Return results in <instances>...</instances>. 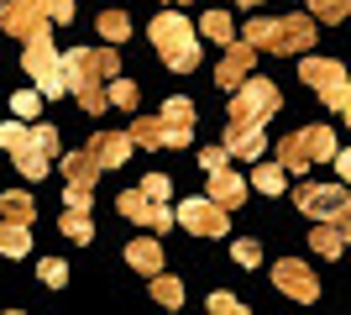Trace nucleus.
<instances>
[{
  "mask_svg": "<svg viewBox=\"0 0 351 315\" xmlns=\"http://www.w3.org/2000/svg\"><path fill=\"white\" fill-rule=\"evenodd\" d=\"M21 69L32 74V84H37V95H43V100L69 95V79H63V53L53 47V32H37V37H27V43H21Z\"/></svg>",
  "mask_w": 351,
  "mask_h": 315,
  "instance_id": "obj_4",
  "label": "nucleus"
},
{
  "mask_svg": "<svg viewBox=\"0 0 351 315\" xmlns=\"http://www.w3.org/2000/svg\"><path fill=\"white\" fill-rule=\"evenodd\" d=\"M0 27L11 32L16 43H27V37H37V32H53L47 0H5V5H0Z\"/></svg>",
  "mask_w": 351,
  "mask_h": 315,
  "instance_id": "obj_12",
  "label": "nucleus"
},
{
  "mask_svg": "<svg viewBox=\"0 0 351 315\" xmlns=\"http://www.w3.org/2000/svg\"><path fill=\"white\" fill-rule=\"evenodd\" d=\"M0 148L11 152V163L21 168V174H27L32 184L43 179V174H47V163H53V158H47V152L37 148L32 126H21V121H5V126H0Z\"/></svg>",
  "mask_w": 351,
  "mask_h": 315,
  "instance_id": "obj_9",
  "label": "nucleus"
},
{
  "mask_svg": "<svg viewBox=\"0 0 351 315\" xmlns=\"http://www.w3.org/2000/svg\"><path fill=\"white\" fill-rule=\"evenodd\" d=\"M152 300H158V305H168V310H178V305H184V284H178V279H173V273H152Z\"/></svg>",
  "mask_w": 351,
  "mask_h": 315,
  "instance_id": "obj_25",
  "label": "nucleus"
},
{
  "mask_svg": "<svg viewBox=\"0 0 351 315\" xmlns=\"http://www.w3.org/2000/svg\"><path fill=\"white\" fill-rule=\"evenodd\" d=\"M105 105H116V110H136V84L132 79H105Z\"/></svg>",
  "mask_w": 351,
  "mask_h": 315,
  "instance_id": "obj_27",
  "label": "nucleus"
},
{
  "mask_svg": "<svg viewBox=\"0 0 351 315\" xmlns=\"http://www.w3.org/2000/svg\"><path fill=\"white\" fill-rule=\"evenodd\" d=\"M37 273H43L47 289H63V284H69V268H63L58 257H43V263H37Z\"/></svg>",
  "mask_w": 351,
  "mask_h": 315,
  "instance_id": "obj_33",
  "label": "nucleus"
},
{
  "mask_svg": "<svg viewBox=\"0 0 351 315\" xmlns=\"http://www.w3.org/2000/svg\"><path fill=\"white\" fill-rule=\"evenodd\" d=\"M132 148H136V142L126 132H95V137H89V152H95V163H100V168H121L126 158H132Z\"/></svg>",
  "mask_w": 351,
  "mask_h": 315,
  "instance_id": "obj_17",
  "label": "nucleus"
},
{
  "mask_svg": "<svg viewBox=\"0 0 351 315\" xmlns=\"http://www.w3.org/2000/svg\"><path fill=\"white\" fill-rule=\"evenodd\" d=\"M341 116H346V126H351V105H346V110H341Z\"/></svg>",
  "mask_w": 351,
  "mask_h": 315,
  "instance_id": "obj_43",
  "label": "nucleus"
},
{
  "mask_svg": "<svg viewBox=\"0 0 351 315\" xmlns=\"http://www.w3.org/2000/svg\"><path fill=\"white\" fill-rule=\"evenodd\" d=\"M0 215H5V221L32 226V221H37V200H32L27 189H5V195H0Z\"/></svg>",
  "mask_w": 351,
  "mask_h": 315,
  "instance_id": "obj_20",
  "label": "nucleus"
},
{
  "mask_svg": "<svg viewBox=\"0 0 351 315\" xmlns=\"http://www.w3.org/2000/svg\"><path fill=\"white\" fill-rule=\"evenodd\" d=\"M257 53H309L315 47V16H263L241 32Z\"/></svg>",
  "mask_w": 351,
  "mask_h": 315,
  "instance_id": "obj_2",
  "label": "nucleus"
},
{
  "mask_svg": "<svg viewBox=\"0 0 351 315\" xmlns=\"http://www.w3.org/2000/svg\"><path fill=\"white\" fill-rule=\"evenodd\" d=\"M293 205L315 221H341V215H351V184H299Z\"/></svg>",
  "mask_w": 351,
  "mask_h": 315,
  "instance_id": "obj_8",
  "label": "nucleus"
},
{
  "mask_svg": "<svg viewBox=\"0 0 351 315\" xmlns=\"http://www.w3.org/2000/svg\"><path fill=\"white\" fill-rule=\"evenodd\" d=\"M231 5H263V0H231Z\"/></svg>",
  "mask_w": 351,
  "mask_h": 315,
  "instance_id": "obj_42",
  "label": "nucleus"
},
{
  "mask_svg": "<svg viewBox=\"0 0 351 315\" xmlns=\"http://www.w3.org/2000/svg\"><path fill=\"white\" fill-rule=\"evenodd\" d=\"M47 21H53V27L73 21V0H47Z\"/></svg>",
  "mask_w": 351,
  "mask_h": 315,
  "instance_id": "obj_39",
  "label": "nucleus"
},
{
  "mask_svg": "<svg viewBox=\"0 0 351 315\" xmlns=\"http://www.w3.org/2000/svg\"><path fill=\"white\" fill-rule=\"evenodd\" d=\"M63 179H69V189H63L69 210H89V205H95V179H100L95 152H89V148H73L69 158H63Z\"/></svg>",
  "mask_w": 351,
  "mask_h": 315,
  "instance_id": "obj_10",
  "label": "nucleus"
},
{
  "mask_svg": "<svg viewBox=\"0 0 351 315\" xmlns=\"http://www.w3.org/2000/svg\"><path fill=\"white\" fill-rule=\"evenodd\" d=\"M142 189H147L152 200H168V195H173V179H168V174H147Z\"/></svg>",
  "mask_w": 351,
  "mask_h": 315,
  "instance_id": "obj_35",
  "label": "nucleus"
},
{
  "mask_svg": "<svg viewBox=\"0 0 351 315\" xmlns=\"http://www.w3.org/2000/svg\"><path fill=\"white\" fill-rule=\"evenodd\" d=\"M283 105V90L273 79H241L236 84V100H231V126H267V121L278 116Z\"/></svg>",
  "mask_w": 351,
  "mask_h": 315,
  "instance_id": "obj_6",
  "label": "nucleus"
},
{
  "mask_svg": "<svg viewBox=\"0 0 351 315\" xmlns=\"http://www.w3.org/2000/svg\"><path fill=\"white\" fill-rule=\"evenodd\" d=\"M231 257H236V263H241V268H257V263H263V247H257V242H252V237H241V242H236V247H231Z\"/></svg>",
  "mask_w": 351,
  "mask_h": 315,
  "instance_id": "obj_34",
  "label": "nucleus"
},
{
  "mask_svg": "<svg viewBox=\"0 0 351 315\" xmlns=\"http://www.w3.org/2000/svg\"><path fill=\"white\" fill-rule=\"evenodd\" d=\"M309 11H315V21L330 27V21H346L351 16V0H309Z\"/></svg>",
  "mask_w": 351,
  "mask_h": 315,
  "instance_id": "obj_31",
  "label": "nucleus"
},
{
  "mask_svg": "<svg viewBox=\"0 0 351 315\" xmlns=\"http://www.w3.org/2000/svg\"><path fill=\"white\" fill-rule=\"evenodd\" d=\"M199 163H205V174H210V168H220V163H231V148H226V142H215V148H199Z\"/></svg>",
  "mask_w": 351,
  "mask_h": 315,
  "instance_id": "obj_36",
  "label": "nucleus"
},
{
  "mask_svg": "<svg viewBox=\"0 0 351 315\" xmlns=\"http://www.w3.org/2000/svg\"><path fill=\"white\" fill-rule=\"evenodd\" d=\"M116 69H121L116 47H73V53H63V79H69L73 100L84 105L89 116L110 110L105 105V79H116Z\"/></svg>",
  "mask_w": 351,
  "mask_h": 315,
  "instance_id": "obj_1",
  "label": "nucleus"
},
{
  "mask_svg": "<svg viewBox=\"0 0 351 315\" xmlns=\"http://www.w3.org/2000/svg\"><path fill=\"white\" fill-rule=\"evenodd\" d=\"M247 189H252V184L241 179V174H231V163L210 168V200H215V205L236 210V205H241V200H247Z\"/></svg>",
  "mask_w": 351,
  "mask_h": 315,
  "instance_id": "obj_18",
  "label": "nucleus"
},
{
  "mask_svg": "<svg viewBox=\"0 0 351 315\" xmlns=\"http://www.w3.org/2000/svg\"><path fill=\"white\" fill-rule=\"evenodd\" d=\"M152 47H158V58L173 69V74H194L199 69V32H194L189 16L178 11H162L152 21Z\"/></svg>",
  "mask_w": 351,
  "mask_h": 315,
  "instance_id": "obj_3",
  "label": "nucleus"
},
{
  "mask_svg": "<svg viewBox=\"0 0 351 315\" xmlns=\"http://www.w3.org/2000/svg\"><path fill=\"white\" fill-rule=\"evenodd\" d=\"M299 74H304V84L315 95H320L330 110H346L351 105V79H346V63L336 58H315V53H304V63H299Z\"/></svg>",
  "mask_w": 351,
  "mask_h": 315,
  "instance_id": "obj_7",
  "label": "nucleus"
},
{
  "mask_svg": "<svg viewBox=\"0 0 351 315\" xmlns=\"http://www.w3.org/2000/svg\"><path fill=\"white\" fill-rule=\"evenodd\" d=\"M173 221L184 226V231H194V237H226V231H231V221H226V205H215L210 195L184 200V205L173 210Z\"/></svg>",
  "mask_w": 351,
  "mask_h": 315,
  "instance_id": "obj_11",
  "label": "nucleus"
},
{
  "mask_svg": "<svg viewBox=\"0 0 351 315\" xmlns=\"http://www.w3.org/2000/svg\"><path fill=\"white\" fill-rule=\"evenodd\" d=\"M252 189H263V195H283V189H289V168H283V163H257Z\"/></svg>",
  "mask_w": 351,
  "mask_h": 315,
  "instance_id": "obj_24",
  "label": "nucleus"
},
{
  "mask_svg": "<svg viewBox=\"0 0 351 315\" xmlns=\"http://www.w3.org/2000/svg\"><path fill=\"white\" fill-rule=\"evenodd\" d=\"M126 137H132L136 148H162V126H158V116H136Z\"/></svg>",
  "mask_w": 351,
  "mask_h": 315,
  "instance_id": "obj_30",
  "label": "nucleus"
},
{
  "mask_svg": "<svg viewBox=\"0 0 351 315\" xmlns=\"http://www.w3.org/2000/svg\"><path fill=\"white\" fill-rule=\"evenodd\" d=\"M199 32H205L210 43H231V37H236V27H231V16H226V11H205V16H199Z\"/></svg>",
  "mask_w": 351,
  "mask_h": 315,
  "instance_id": "obj_29",
  "label": "nucleus"
},
{
  "mask_svg": "<svg viewBox=\"0 0 351 315\" xmlns=\"http://www.w3.org/2000/svg\"><path fill=\"white\" fill-rule=\"evenodd\" d=\"M32 137H37V148H43L47 158H58V132H53V126H32Z\"/></svg>",
  "mask_w": 351,
  "mask_h": 315,
  "instance_id": "obj_38",
  "label": "nucleus"
},
{
  "mask_svg": "<svg viewBox=\"0 0 351 315\" xmlns=\"http://www.w3.org/2000/svg\"><path fill=\"white\" fill-rule=\"evenodd\" d=\"M252 63H257V47H252L247 37H241V43L231 37V43H226V58L215 63V84L220 90H236V84L252 74Z\"/></svg>",
  "mask_w": 351,
  "mask_h": 315,
  "instance_id": "obj_16",
  "label": "nucleus"
},
{
  "mask_svg": "<svg viewBox=\"0 0 351 315\" xmlns=\"http://www.w3.org/2000/svg\"><path fill=\"white\" fill-rule=\"evenodd\" d=\"M95 27H100V37H105V43L116 47V43H126V37H132V16H126V11H105L100 21H95Z\"/></svg>",
  "mask_w": 351,
  "mask_h": 315,
  "instance_id": "obj_26",
  "label": "nucleus"
},
{
  "mask_svg": "<svg viewBox=\"0 0 351 315\" xmlns=\"http://www.w3.org/2000/svg\"><path fill=\"white\" fill-rule=\"evenodd\" d=\"M309 247H315L320 257H341V253H346V237H341L336 221H320L315 231H309Z\"/></svg>",
  "mask_w": 351,
  "mask_h": 315,
  "instance_id": "obj_23",
  "label": "nucleus"
},
{
  "mask_svg": "<svg viewBox=\"0 0 351 315\" xmlns=\"http://www.w3.org/2000/svg\"><path fill=\"white\" fill-rule=\"evenodd\" d=\"M336 132L330 126H304V132H289L278 142V163L289 168V174H304V168L325 163V158H336Z\"/></svg>",
  "mask_w": 351,
  "mask_h": 315,
  "instance_id": "obj_5",
  "label": "nucleus"
},
{
  "mask_svg": "<svg viewBox=\"0 0 351 315\" xmlns=\"http://www.w3.org/2000/svg\"><path fill=\"white\" fill-rule=\"evenodd\" d=\"M0 5H5V0H0Z\"/></svg>",
  "mask_w": 351,
  "mask_h": 315,
  "instance_id": "obj_45",
  "label": "nucleus"
},
{
  "mask_svg": "<svg viewBox=\"0 0 351 315\" xmlns=\"http://www.w3.org/2000/svg\"><path fill=\"white\" fill-rule=\"evenodd\" d=\"M116 210L126 215V221L147 226V231H168V226H173V210H168V200H152L142 184H136V189H126V195L116 200Z\"/></svg>",
  "mask_w": 351,
  "mask_h": 315,
  "instance_id": "obj_13",
  "label": "nucleus"
},
{
  "mask_svg": "<svg viewBox=\"0 0 351 315\" xmlns=\"http://www.w3.org/2000/svg\"><path fill=\"white\" fill-rule=\"evenodd\" d=\"M0 253H5V257H27L32 253V226L0 221Z\"/></svg>",
  "mask_w": 351,
  "mask_h": 315,
  "instance_id": "obj_22",
  "label": "nucleus"
},
{
  "mask_svg": "<svg viewBox=\"0 0 351 315\" xmlns=\"http://www.w3.org/2000/svg\"><path fill=\"white\" fill-rule=\"evenodd\" d=\"M11 110H16V121H32L37 110H43V95H37V90H21V95H11Z\"/></svg>",
  "mask_w": 351,
  "mask_h": 315,
  "instance_id": "obj_32",
  "label": "nucleus"
},
{
  "mask_svg": "<svg viewBox=\"0 0 351 315\" xmlns=\"http://www.w3.org/2000/svg\"><path fill=\"white\" fill-rule=\"evenodd\" d=\"M336 168H341V184H351V148H336Z\"/></svg>",
  "mask_w": 351,
  "mask_h": 315,
  "instance_id": "obj_40",
  "label": "nucleus"
},
{
  "mask_svg": "<svg viewBox=\"0 0 351 315\" xmlns=\"http://www.w3.org/2000/svg\"><path fill=\"white\" fill-rule=\"evenodd\" d=\"M210 310H215V315H247L236 294H210Z\"/></svg>",
  "mask_w": 351,
  "mask_h": 315,
  "instance_id": "obj_37",
  "label": "nucleus"
},
{
  "mask_svg": "<svg viewBox=\"0 0 351 315\" xmlns=\"http://www.w3.org/2000/svg\"><path fill=\"white\" fill-rule=\"evenodd\" d=\"M273 284H278L289 300H299V305H315V300H320V279H315V273H309V263H299V257H278Z\"/></svg>",
  "mask_w": 351,
  "mask_h": 315,
  "instance_id": "obj_14",
  "label": "nucleus"
},
{
  "mask_svg": "<svg viewBox=\"0 0 351 315\" xmlns=\"http://www.w3.org/2000/svg\"><path fill=\"white\" fill-rule=\"evenodd\" d=\"M336 226H341V237H346V247H351V215H341Z\"/></svg>",
  "mask_w": 351,
  "mask_h": 315,
  "instance_id": "obj_41",
  "label": "nucleus"
},
{
  "mask_svg": "<svg viewBox=\"0 0 351 315\" xmlns=\"http://www.w3.org/2000/svg\"><path fill=\"white\" fill-rule=\"evenodd\" d=\"M226 148H231V158H263L267 137H263V126H231V132H226Z\"/></svg>",
  "mask_w": 351,
  "mask_h": 315,
  "instance_id": "obj_19",
  "label": "nucleus"
},
{
  "mask_svg": "<svg viewBox=\"0 0 351 315\" xmlns=\"http://www.w3.org/2000/svg\"><path fill=\"white\" fill-rule=\"evenodd\" d=\"M168 5H184V0H168Z\"/></svg>",
  "mask_w": 351,
  "mask_h": 315,
  "instance_id": "obj_44",
  "label": "nucleus"
},
{
  "mask_svg": "<svg viewBox=\"0 0 351 315\" xmlns=\"http://www.w3.org/2000/svg\"><path fill=\"white\" fill-rule=\"evenodd\" d=\"M58 231H63L69 242H89V237H95V221H89V210H63Z\"/></svg>",
  "mask_w": 351,
  "mask_h": 315,
  "instance_id": "obj_28",
  "label": "nucleus"
},
{
  "mask_svg": "<svg viewBox=\"0 0 351 315\" xmlns=\"http://www.w3.org/2000/svg\"><path fill=\"white\" fill-rule=\"evenodd\" d=\"M126 263H132L136 273H158V268H162V247H158L152 237H136L132 247H126Z\"/></svg>",
  "mask_w": 351,
  "mask_h": 315,
  "instance_id": "obj_21",
  "label": "nucleus"
},
{
  "mask_svg": "<svg viewBox=\"0 0 351 315\" xmlns=\"http://www.w3.org/2000/svg\"><path fill=\"white\" fill-rule=\"evenodd\" d=\"M162 148H189L194 142V100H184V95H173V100L162 105Z\"/></svg>",
  "mask_w": 351,
  "mask_h": 315,
  "instance_id": "obj_15",
  "label": "nucleus"
}]
</instances>
